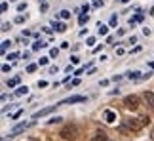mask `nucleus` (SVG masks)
Listing matches in <instances>:
<instances>
[{
	"mask_svg": "<svg viewBox=\"0 0 154 141\" xmlns=\"http://www.w3.org/2000/svg\"><path fill=\"white\" fill-rule=\"evenodd\" d=\"M23 114V109H19V111H15L14 114H11V120H15V118H19V116Z\"/></svg>",
	"mask_w": 154,
	"mask_h": 141,
	"instance_id": "a211bd4d",
	"label": "nucleus"
},
{
	"mask_svg": "<svg viewBox=\"0 0 154 141\" xmlns=\"http://www.w3.org/2000/svg\"><path fill=\"white\" fill-rule=\"evenodd\" d=\"M109 25H110V27H116V25H118V17H116V15H112V17H110Z\"/></svg>",
	"mask_w": 154,
	"mask_h": 141,
	"instance_id": "f3484780",
	"label": "nucleus"
},
{
	"mask_svg": "<svg viewBox=\"0 0 154 141\" xmlns=\"http://www.w3.org/2000/svg\"><path fill=\"white\" fill-rule=\"evenodd\" d=\"M141 122H143V124H149L150 118H149V116H141Z\"/></svg>",
	"mask_w": 154,
	"mask_h": 141,
	"instance_id": "e433bc0d",
	"label": "nucleus"
},
{
	"mask_svg": "<svg viewBox=\"0 0 154 141\" xmlns=\"http://www.w3.org/2000/svg\"><path fill=\"white\" fill-rule=\"evenodd\" d=\"M145 101H146V105H149L150 109H154V92H145Z\"/></svg>",
	"mask_w": 154,
	"mask_h": 141,
	"instance_id": "6e6552de",
	"label": "nucleus"
},
{
	"mask_svg": "<svg viewBox=\"0 0 154 141\" xmlns=\"http://www.w3.org/2000/svg\"><path fill=\"white\" fill-rule=\"evenodd\" d=\"M46 86H48V82H46V80H38V88H46Z\"/></svg>",
	"mask_w": 154,
	"mask_h": 141,
	"instance_id": "c9c22d12",
	"label": "nucleus"
},
{
	"mask_svg": "<svg viewBox=\"0 0 154 141\" xmlns=\"http://www.w3.org/2000/svg\"><path fill=\"white\" fill-rule=\"evenodd\" d=\"M97 33H99V36H105V34L109 33V27H106V25H101V23H99V25H97Z\"/></svg>",
	"mask_w": 154,
	"mask_h": 141,
	"instance_id": "9b49d317",
	"label": "nucleus"
},
{
	"mask_svg": "<svg viewBox=\"0 0 154 141\" xmlns=\"http://www.w3.org/2000/svg\"><path fill=\"white\" fill-rule=\"evenodd\" d=\"M6 84H8V88H15L17 84H19V76H14V78H10Z\"/></svg>",
	"mask_w": 154,
	"mask_h": 141,
	"instance_id": "f8f14e48",
	"label": "nucleus"
},
{
	"mask_svg": "<svg viewBox=\"0 0 154 141\" xmlns=\"http://www.w3.org/2000/svg\"><path fill=\"white\" fill-rule=\"evenodd\" d=\"M129 78H133V80H137V78H143V74L139 73V70H133V73H128Z\"/></svg>",
	"mask_w": 154,
	"mask_h": 141,
	"instance_id": "4468645a",
	"label": "nucleus"
},
{
	"mask_svg": "<svg viewBox=\"0 0 154 141\" xmlns=\"http://www.w3.org/2000/svg\"><path fill=\"white\" fill-rule=\"evenodd\" d=\"M61 120H63L61 116H53L51 120H48V124H55V122H61Z\"/></svg>",
	"mask_w": 154,
	"mask_h": 141,
	"instance_id": "412c9836",
	"label": "nucleus"
},
{
	"mask_svg": "<svg viewBox=\"0 0 154 141\" xmlns=\"http://www.w3.org/2000/svg\"><path fill=\"white\" fill-rule=\"evenodd\" d=\"M10 69H11L10 65H2V73H10Z\"/></svg>",
	"mask_w": 154,
	"mask_h": 141,
	"instance_id": "ea45409f",
	"label": "nucleus"
},
{
	"mask_svg": "<svg viewBox=\"0 0 154 141\" xmlns=\"http://www.w3.org/2000/svg\"><path fill=\"white\" fill-rule=\"evenodd\" d=\"M103 118H105V122L112 124V122L116 120V113H114V111H110V109H106V111H105V114H103Z\"/></svg>",
	"mask_w": 154,
	"mask_h": 141,
	"instance_id": "0eeeda50",
	"label": "nucleus"
},
{
	"mask_svg": "<svg viewBox=\"0 0 154 141\" xmlns=\"http://www.w3.org/2000/svg\"><path fill=\"white\" fill-rule=\"evenodd\" d=\"M91 141H109V136H106L105 132H95L93 137H91Z\"/></svg>",
	"mask_w": 154,
	"mask_h": 141,
	"instance_id": "1a4fd4ad",
	"label": "nucleus"
},
{
	"mask_svg": "<svg viewBox=\"0 0 154 141\" xmlns=\"http://www.w3.org/2000/svg\"><path fill=\"white\" fill-rule=\"evenodd\" d=\"M82 101H86V97L84 96H70L67 99H63V101H59L57 105L61 107V105H70V103H82Z\"/></svg>",
	"mask_w": 154,
	"mask_h": 141,
	"instance_id": "39448f33",
	"label": "nucleus"
},
{
	"mask_svg": "<svg viewBox=\"0 0 154 141\" xmlns=\"http://www.w3.org/2000/svg\"><path fill=\"white\" fill-rule=\"evenodd\" d=\"M53 27H55L57 33H65V31H67V25L61 23V21H53Z\"/></svg>",
	"mask_w": 154,
	"mask_h": 141,
	"instance_id": "9d476101",
	"label": "nucleus"
},
{
	"mask_svg": "<svg viewBox=\"0 0 154 141\" xmlns=\"http://www.w3.org/2000/svg\"><path fill=\"white\" fill-rule=\"evenodd\" d=\"M10 44H11L10 40H4V42H2V46H0V48H2V54H4L6 50H8V46H10Z\"/></svg>",
	"mask_w": 154,
	"mask_h": 141,
	"instance_id": "6ab92c4d",
	"label": "nucleus"
},
{
	"mask_svg": "<svg viewBox=\"0 0 154 141\" xmlns=\"http://www.w3.org/2000/svg\"><path fill=\"white\" fill-rule=\"evenodd\" d=\"M78 23H80V25H84V23H88V15H86V14H80V17H78Z\"/></svg>",
	"mask_w": 154,
	"mask_h": 141,
	"instance_id": "dca6fc26",
	"label": "nucleus"
},
{
	"mask_svg": "<svg viewBox=\"0 0 154 141\" xmlns=\"http://www.w3.org/2000/svg\"><path fill=\"white\" fill-rule=\"evenodd\" d=\"M150 139L154 141V128H152V132H150Z\"/></svg>",
	"mask_w": 154,
	"mask_h": 141,
	"instance_id": "a19ab883",
	"label": "nucleus"
},
{
	"mask_svg": "<svg viewBox=\"0 0 154 141\" xmlns=\"http://www.w3.org/2000/svg\"><path fill=\"white\" fill-rule=\"evenodd\" d=\"M143 19H145V15H143V14H137V15L133 17V21H135V23H139V21H143Z\"/></svg>",
	"mask_w": 154,
	"mask_h": 141,
	"instance_id": "4be33fe9",
	"label": "nucleus"
},
{
	"mask_svg": "<svg viewBox=\"0 0 154 141\" xmlns=\"http://www.w3.org/2000/svg\"><path fill=\"white\" fill-rule=\"evenodd\" d=\"M93 6H95V8H103V0H95Z\"/></svg>",
	"mask_w": 154,
	"mask_h": 141,
	"instance_id": "7c9ffc66",
	"label": "nucleus"
},
{
	"mask_svg": "<svg viewBox=\"0 0 154 141\" xmlns=\"http://www.w3.org/2000/svg\"><path fill=\"white\" fill-rule=\"evenodd\" d=\"M80 84V78H74L72 82H70V84H69V90H70V88H72V86H78Z\"/></svg>",
	"mask_w": 154,
	"mask_h": 141,
	"instance_id": "a878e982",
	"label": "nucleus"
},
{
	"mask_svg": "<svg viewBox=\"0 0 154 141\" xmlns=\"http://www.w3.org/2000/svg\"><path fill=\"white\" fill-rule=\"evenodd\" d=\"M86 42H88V46H93V44H95V38H93V36H88Z\"/></svg>",
	"mask_w": 154,
	"mask_h": 141,
	"instance_id": "bb28decb",
	"label": "nucleus"
},
{
	"mask_svg": "<svg viewBox=\"0 0 154 141\" xmlns=\"http://www.w3.org/2000/svg\"><path fill=\"white\" fill-rule=\"evenodd\" d=\"M46 46H48V44H44L42 40H36V42L32 44V50H40V48H46Z\"/></svg>",
	"mask_w": 154,
	"mask_h": 141,
	"instance_id": "2eb2a0df",
	"label": "nucleus"
},
{
	"mask_svg": "<svg viewBox=\"0 0 154 141\" xmlns=\"http://www.w3.org/2000/svg\"><path fill=\"white\" fill-rule=\"evenodd\" d=\"M122 2H124V4H128V2H129V0H122Z\"/></svg>",
	"mask_w": 154,
	"mask_h": 141,
	"instance_id": "37998d69",
	"label": "nucleus"
},
{
	"mask_svg": "<svg viewBox=\"0 0 154 141\" xmlns=\"http://www.w3.org/2000/svg\"><path fill=\"white\" fill-rule=\"evenodd\" d=\"M40 2H46V0H40Z\"/></svg>",
	"mask_w": 154,
	"mask_h": 141,
	"instance_id": "a18cd8bd",
	"label": "nucleus"
},
{
	"mask_svg": "<svg viewBox=\"0 0 154 141\" xmlns=\"http://www.w3.org/2000/svg\"><path fill=\"white\" fill-rule=\"evenodd\" d=\"M61 17H63V19H69V17H70V11L69 10H63L61 11Z\"/></svg>",
	"mask_w": 154,
	"mask_h": 141,
	"instance_id": "5701e85b",
	"label": "nucleus"
},
{
	"mask_svg": "<svg viewBox=\"0 0 154 141\" xmlns=\"http://www.w3.org/2000/svg\"><path fill=\"white\" fill-rule=\"evenodd\" d=\"M59 136H61L65 141H76V137H78V128L74 124H67L61 132H59Z\"/></svg>",
	"mask_w": 154,
	"mask_h": 141,
	"instance_id": "f257e3e1",
	"label": "nucleus"
},
{
	"mask_svg": "<svg viewBox=\"0 0 154 141\" xmlns=\"http://www.w3.org/2000/svg\"><path fill=\"white\" fill-rule=\"evenodd\" d=\"M23 21H25V15H17L15 17V23H23Z\"/></svg>",
	"mask_w": 154,
	"mask_h": 141,
	"instance_id": "473e14b6",
	"label": "nucleus"
},
{
	"mask_svg": "<svg viewBox=\"0 0 154 141\" xmlns=\"http://www.w3.org/2000/svg\"><path fill=\"white\" fill-rule=\"evenodd\" d=\"M84 70H86V67H80L78 70H74V74H76V76H80L82 73H84Z\"/></svg>",
	"mask_w": 154,
	"mask_h": 141,
	"instance_id": "f704fd0d",
	"label": "nucleus"
},
{
	"mask_svg": "<svg viewBox=\"0 0 154 141\" xmlns=\"http://www.w3.org/2000/svg\"><path fill=\"white\" fill-rule=\"evenodd\" d=\"M10 2H15V0H10Z\"/></svg>",
	"mask_w": 154,
	"mask_h": 141,
	"instance_id": "c03bdc74",
	"label": "nucleus"
},
{
	"mask_svg": "<svg viewBox=\"0 0 154 141\" xmlns=\"http://www.w3.org/2000/svg\"><path fill=\"white\" fill-rule=\"evenodd\" d=\"M23 10H27V4H19V6H17V11H23Z\"/></svg>",
	"mask_w": 154,
	"mask_h": 141,
	"instance_id": "58836bf2",
	"label": "nucleus"
},
{
	"mask_svg": "<svg viewBox=\"0 0 154 141\" xmlns=\"http://www.w3.org/2000/svg\"><path fill=\"white\" fill-rule=\"evenodd\" d=\"M124 126L129 128V130L135 133V132H141V130H143V126H145V124L141 122V118H131V116H129V118L124 120Z\"/></svg>",
	"mask_w": 154,
	"mask_h": 141,
	"instance_id": "f03ea898",
	"label": "nucleus"
},
{
	"mask_svg": "<svg viewBox=\"0 0 154 141\" xmlns=\"http://www.w3.org/2000/svg\"><path fill=\"white\" fill-rule=\"evenodd\" d=\"M29 126H31V122H19L17 126H14V128L10 130V136H17L19 132H25Z\"/></svg>",
	"mask_w": 154,
	"mask_h": 141,
	"instance_id": "423d86ee",
	"label": "nucleus"
},
{
	"mask_svg": "<svg viewBox=\"0 0 154 141\" xmlns=\"http://www.w3.org/2000/svg\"><path fill=\"white\" fill-rule=\"evenodd\" d=\"M15 57H19V54H17V52H11V54L8 55V59H15Z\"/></svg>",
	"mask_w": 154,
	"mask_h": 141,
	"instance_id": "2f4dec72",
	"label": "nucleus"
},
{
	"mask_svg": "<svg viewBox=\"0 0 154 141\" xmlns=\"http://www.w3.org/2000/svg\"><path fill=\"white\" fill-rule=\"evenodd\" d=\"M59 107V105L55 103V105H51V107H46V109H40V111H36V113L32 114V120H38V118H42V116H46V114H50V113H53Z\"/></svg>",
	"mask_w": 154,
	"mask_h": 141,
	"instance_id": "20e7f679",
	"label": "nucleus"
},
{
	"mask_svg": "<svg viewBox=\"0 0 154 141\" xmlns=\"http://www.w3.org/2000/svg\"><path fill=\"white\" fill-rule=\"evenodd\" d=\"M48 61H50V57H40V59H38L40 65H48Z\"/></svg>",
	"mask_w": 154,
	"mask_h": 141,
	"instance_id": "b1692460",
	"label": "nucleus"
},
{
	"mask_svg": "<svg viewBox=\"0 0 154 141\" xmlns=\"http://www.w3.org/2000/svg\"><path fill=\"white\" fill-rule=\"evenodd\" d=\"M50 73H51V74H57V73H59V67H55V65L50 67Z\"/></svg>",
	"mask_w": 154,
	"mask_h": 141,
	"instance_id": "c85d7f7f",
	"label": "nucleus"
},
{
	"mask_svg": "<svg viewBox=\"0 0 154 141\" xmlns=\"http://www.w3.org/2000/svg\"><path fill=\"white\" fill-rule=\"evenodd\" d=\"M10 29H11L10 23H4V25H2V31H4V33H6V31H10Z\"/></svg>",
	"mask_w": 154,
	"mask_h": 141,
	"instance_id": "72a5a7b5",
	"label": "nucleus"
},
{
	"mask_svg": "<svg viewBox=\"0 0 154 141\" xmlns=\"http://www.w3.org/2000/svg\"><path fill=\"white\" fill-rule=\"evenodd\" d=\"M88 11H90V4H84L82 6V14H88Z\"/></svg>",
	"mask_w": 154,
	"mask_h": 141,
	"instance_id": "c756f323",
	"label": "nucleus"
},
{
	"mask_svg": "<svg viewBox=\"0 0 154 141\" xmlns=\"http://www.w3.org/2000/svg\"><path fill=\"white\" fill-rule=\"evenodd\" d=\"M25 93H29V88L27 86H19L15 90V96H25Z\"/></svg>",
	"mask_w": 154,
	"mask_h": 141,
	"instance_id": "ddd939ff",
	"label": "nucleus"
},
{
	"mask_svg": "<svg viewBox=\"0 0 154 141\" xmlns=\"http://www.w3.org/2000/svg\"><path fill=\"white\" fill-rule=\"evenodd\" d=\"M124 105H126V109H129V111H137L141 101H139L137 96H126L124 97Z\"/></svg>",
	"mask_w": 154,
	"mask_h": 141,
	"instance_id": "7ed1b4c3",
	"label": "nucleus"
},
{
	"mask_svg": "<svg viewBox=\"0 0 154 141\" xmlns=\"http://www.w3.org/2000/svg\"><path fill=\"white\" fill-rule=\"evenodd\" d=\"M34 70H36V65H34V63H32V65H29V67H27V73H34Z\"/></svg>",
	"mask_w": 154,
	"mask_h": 141,
	"instance_id": "cd10ccee",
	"label": "nucleus"
},
{
	"mask_svg": "<svg viewBox=\"0 0 154 141\" xmlns=\"http://www.w3.org/2000/svg\"><path fill=\"white\" fill-rule=\"evenodd\" d=\"M0 10H2V11H8V2H2V6H0Z\"/></svg>",
	"mask_w": 154,
	"mask_h": 141,
	"instance_id": "4c0bfd02",
	"label": "nucleus"
},
{
	"mask_svg": "<svg viewBox=\"0 0 154 141\" xmlns=\"http://www.w3.org/2000/svg\"><path fill=\"white\" fill-rule=\"evenodd\" d=\"M57 55H59V50L57 48H51L50 50V57H57Z\"/></svg>",
	"mask_w": 154,
	"mask_h": 141,
	"instance_id": "aec40b11",
	"label": "nucleus"
},
{
	"mask_svg": "<svg viewBox=\"0 0 154 141\" xmlns=\"http://www.w3.org/2000/svg\"><path fill=\"white\" fill-rule=\"evenodd\" d=\"M70 63H72V65H78V63H80V57L72 55V57H70Z\"/></svg>",
	"mask_w": 154,
	"mask_h": 141,
	"instance_id": "393cba45",
	"label": "nucleus"
},
{
	"mask_svg": "<svg viewBox=\"0 0 154 141\" xmlns=\"http://www.w3.org/2000/svg\"><path fill=\"white\" fill-rule=\"evenodd\" d=\"M149 11H150V15H154V6H152V8H150Z\"/></svg>",
	"mask_w": 154,
	"mask_h": 141,
	"instance_id": "79ce46f5",
	"label": "nucleus"
}]
</instances>
